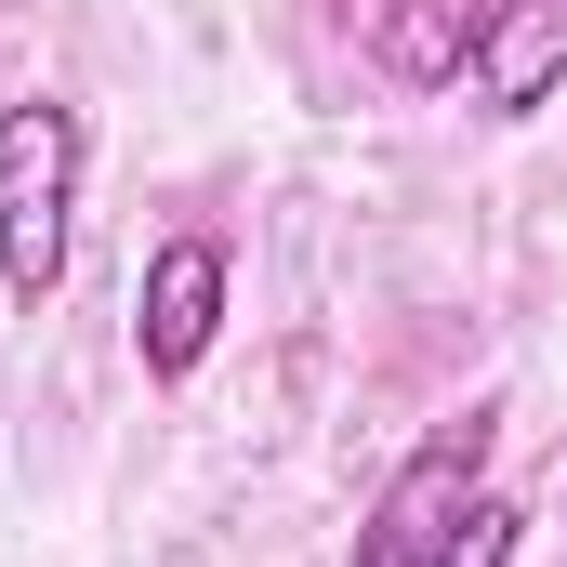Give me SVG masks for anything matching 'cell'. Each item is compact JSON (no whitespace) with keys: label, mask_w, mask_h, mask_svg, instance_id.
I'll return each instance as SVG.
<instances>
[{"label":"cell","mask_w":567,"mask_h":567,"mask_svg":"<svg viewBox=\"0 0 567 567\" xmlns=\"http://www.w3.org/2000/svg\"><path fill=\"white\" fill-rule=\"evenodd\" d=\"M488 502V410H462V423L435 435L423 462L370 502V528H357V567H435L462 542V515Z\"/></svg>","instance_id":"2"},{"label":"cell","mask_w":567,"mask_h":567,"mask_svg":"<svg viewBox=\"0 0 567 567\" xmlns=\"http://www.w3.org/2000/svg\"><path fill=\"white\" fill-rule=\"evenodd\" d=\"M435 567H515V502H475V515H462V542H449Z\"/></svg>","instance_id":"6"},{"label":"cell","mask_w":567,"mask_h":567,"mask_svg":"<svg viewBox=\"0 0 567 567\" xmlns=\"http://www.w3.org/2000/svg\"><path fill=\"white\" fill-rule=\"evenodd\" d=\"M212 330H225V251L212 238H172L158 265H145V303H133V343L158 383H185L198 357H212Z\"/></svg>","instance_id":"3"},{"label":"cell","mask_w":567,"mask_h":567,"mask_svg":"<svg viewBox=\"0 0 567 567\" xmlns=\"http://www.w3.org/2000/svg\"><path fill=\"white\" fill-rule=\"evenodd\" d=\"M475 27H488V0H396L383 13V80H410V93L462 80L475 66Z\"/></svg>","instance_id":"5"},{"label":"cell","mask_w":567,"mask_h":567,"mask_svg":"<svg viewBox=\"0 0 567 567\" xmlns=\"http://www.w3.org/2000/svg\"><path fill=\"white\" fill-rule=\"evenodd\" d=\"M66 212H80V106L27 93L0 120V290L27 317L66 290Z\"/></svg>","instance_id":"1"},{"label":"cell","mask_w":567,"mask_h":567,"mask_svg":"<svg viewBox=\"0 0 567 567\" xmlns=\"http://www.w3.org/2000/svg\"><path fill=\"white\" fill-rule=\"evenodd\" d=\"M555 80H567V0H488V27H475V93H488V120H528Z\"/></svg>","instance_id":"4"}]
</instances>
